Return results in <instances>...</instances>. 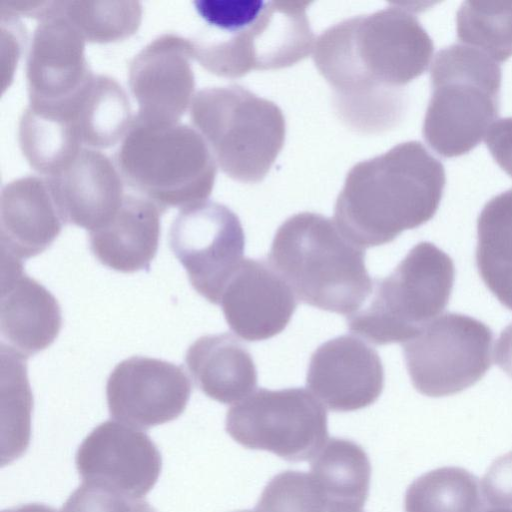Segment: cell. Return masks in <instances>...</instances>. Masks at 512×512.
Here are the masks:
<instances>
[{"mask_svg":"<svg viewBox=\"0 0 512 512\" xmlns=\"http://www.w3.org/2000/svg\"><path fill=\"white\" fill-rule=\"evenodd\" d=\"M433 50L417 17L392 5L326 29L315 40L313 60L333 89L340 118L373 133L399 119L401 88L426 71Z\"/></svg>","mask_w":512,"mask_h":512,"instance_id":"6da1fadb","label":"cell"},{"mask_svg":"<svg viewBox=\"0 0 512 512\" xmlns=\"http://www.w3.org/2000/svg\"><path fill=\"white\" fill-rule=\"evenodd\" d=\"M445 183L443 164L421 142L400 143L351 168L334 221L363 249L390 243L433 218Z\"/></svg>","mask_w":512,"mask_h":512,"instance_id":"7a4b0ae2","label":"cell"},{"mask_svg":"<svg viewBox=\"0 0 512 512\" xmlns=\"http://www.w3.org/2000/svg\"><path fill=\"white\" fill-rule=\"evenodd\" d=\"M307 1L195 0L207 26L193 58L210 73L238 78L289 67L313 52Z\"/></svg>","mask_w":512,"mask_h":512,"instance_id":"3957f363","label":"cell"},{"mask_svg":"<svg viewBox=\"0 0 512 512\" xmlns=\"http://www.w3.org/2000/svg\"><path fill=\"white\" fill-rule=\"evenodd\" d=\"M268 260L297 300L324 311L351 315L373 290L365 250L334 219L318 213L302 212L284 221Z\"/></svg>","mask_w":512,"mask_h":512,"instance_id":"277c9868","label":"cell"},{"mask_svg":"<svg viewBox=\"0 0 512 512\" xmlns=\"http://www.w3.org/2000/svg\"><path fill=\"white\" fill-rule=\"evenodd\" d=\"M431 97L423 137L439 155H464L485 138L499 114L500 65L465 44H452L435 56Z\"/></svg>","mask_w":512,"mask_h":512,"instance_id":"5b68a950","label":"cell"},{"mask_svg":"<svg viewBox=\"0 0 512 512\" xmlns=\"http://www.w3.org/2000/svg\"><path fill=\"white\" fill-rule=\"evenodd\" d=\"M115 164L123 181L162 212L205 201L217 165L196 129L181 123L150 126L134 117Z\"/></svg>","mask_w":512,"mask_h":512,"instance_id":"8992f818","label":"cell"},{"mask_svg":"<svg viewBox=\"0 0 512 512\" xmlns=\"http://www.w3.org/2000/svg\"><path fill=\"white\" fill-rule=\"evenodd\" d=\"M190 118L220 169L242 183L262 181L285 141L281 109L239 85L198 91Z\"/></svg>","mask_w":512,"mask_h":512,"instance_id":"52a82bcc","label":"cell"},{"mask_svg":"<svg viewBox=\"0 0 512 512\" xmlns=\"http://www.w3.org/2000/svg\"><path fill=\"white\" fill-rule=\"evenodd\" d=\"M454 278L451 257L420 242L387 277L374 280L370 303L347 316V327L375 345L404 343L445 309Z\"/></svg>","mask_w":512,"mask_h":512,"instance_id":"ba28073f","label":"cell"},{"mask_svg":"<svg viewBox=\"0 0 512 512\" xmlns=\"http://www.w3.org/2000/svg\"><path fill=\"white\" fill-rule=\"evenodd\" d=\"M327 424L326 409L310 391L259 388L227 411L225 429L245 448L301 462L324 446Z\"/></svg>","mask_w":512,"mask_h":512,"instance_id":"9c48e42d","label":"cell"},{"mask_svg":"<svg viewBox=\"0 0 512 512\" xmlns=\"http://www.w3.org/2000/svg\"><path fill=\"white\" fill-rule=\"evenodd\" d=\"M493 333L483 322L447 312L402 343L414 388L429 397L459 393L491 367Z\"/></svg>","mask_w":512,"mask_h":512,"instance_id":"30bf717a","label":"cell"},{"mask_svg":"<svg viewBox=\"0 0 512 512\" xmlns=\"http://www.w3.org/2000/svg\"><path fill=\"white\" fill-rule=\"evenodd\" d=\"M169 246L193 288L219 304L226 283L244 259L245 234L232 210L205 200L181 208L170 226Z\"/></svg>","mask_w":512,"mask_h":512,"instance_id":"8fae6325","label":"cell"},{"mask_svg":"<svg viewBox=\"0 0 512 512\" xmlns=\"http://www.w3.org/2000/svg\"><path fill=\"white\" fill-rule=\"evenodd\" d=\"M192 385L185 370L156 358L133 356L115 366L106 384L114 419L138 429L170 422L185 410Z\"/></svg>","mask_w":512,"mask_h":512,"instance_id":"7c38bea8","label":"cell"},{"mask_svg":"<svg viewBox=\"0 0 512 512\" xmlns=\"http://www.w3.org/2000/svg\"><path fill=\"white\" fill-rule=\"evenodd\" d=\"M192 40L166 33L142 48L131 60L128 84L138 104L134 120L169 126L179 120L194 97Z\"/></svg>","mask_w":512,"mask_h":512,"instance_id":"4fadbf2b","label":"cell"},{"mask_svg":"<svg viewBox=\"0 0 512 512\" xmlns=\"http://www.w3.org/2000/svg\"><path fill=\"white\" fill-rule=\"evenodd\" d=\"M75 464L84 483L142 497L156 484L162 458L145 432L108 420L82 441Z\"/></svg>","mask_w":512,"mask_h":512,"instance_id":"5bb4252c","label":"cell"},{"mask_svg":"<svg viewBox=\"0 0 512 512\" xmlns=\"http://www.w3.org/2000/svg\"><path fill=\"white\" fill-rule=\"evenodd\" d=\"M86 40L51 1L39 19L28 50L25 78L29 103H62L94 76L85 57Z\"/></svg>","mask_w":512,"mask_h":512,"instance_id":"9a60e30c","label":"cell"},{"mask_svg":"<svg viewBox=\"0 0 512 512\" xmlns=\"http://www.w3.org/2000/svg\"><path fill=\"white\" fill-rule=\"evenodd\" d=\"M306 385L329 410L350 412L373 404L384 388L377 351L352 335L321 344L312 354Z\"/></svg>","mask_w":512,"mask_h":512,"instance_id":"2e32d148","label":"cell"},{"mask_svg":"<svg viewBox=\"0 0 512 512\" xmlns=\"http://www.w3.org/2000/svg\"><path fill=\"white\" fill-rule=\"evenodd\" d=\"M297 304L293 290L269 261L251 258L241 261L219 302L230 329L249 342L281 333Z\"/></svg>","mask_w":512,"mask_h":512,"instance_id":"e0dca14e","label":"cell"},{"mask_svg":"<svg viewBox=\"0 0 512 512\" xmlns=\"http://www.w3.org/2000/svg\"><path fill=\"white\" fill-rule=\"evenodd\" d=\"M45 178L64 223L89 232L110 221L126 195L116 164L91 148L84 147L63 171Z\"/></svg>","mask_w":512,"mask_h":512,"instance_id":"ac0fdd59","label":"cell"},{"mask_svg":"<svg viewBox=\"0 0 512 512\" xmlns=\"http://www.w3.org/2000/svg\"><path fill=\"white\" fill-rule=\"evenodd\" d=\"M1 291V344L25 358L49 347L62 326L57 299L23 272L22 261L4 255Z\"/></svg>","mask_w":512,"mask_h":512,"instance_id":"d6986e66","label":"cell"},{"mask_svg":"<svg viewBox=\"0 0 512 512\" xmlns=\"http://www.w3.org/2000/svg\"><path fill=\"white\" fill-rule=\"evenodd\" d=\"M64 221L45 177L7 183L0 196L1 255L22 261L46 250Z\"/></svg>","mask_w":512,"mask_h":512,"instance_id":"ffe728a7","label":"cell"},{"mask_svg":"<svg viewBox=\"0 0 512 512\" xmlns=\"http://www.w3.org/2000/svg\"><path fill=\"white\" fill-rule=\"evenodd\" d=\"M162 211L140 195H125L105 225L89 232V246L97 260L122 273L149 268L160 238Z\"/></svg>","mask_w":512,"mask_h":512,"instance_id":"44dd1931","label":"cell"},{"mask_svg":"<svg viewBox=\"0 0 512 512\" xmlns=\"http://www.w3.org/2000/svg\"><path fill=\"white\" fill-rule=\"evenodd\" d=\"M185 361L198 388L217 402L238 403L256 389L253 358L246 346L231 334L198 338L188 348Z\"/></svg>","mask_w":512,"mask_h":512,"instance_id":"7402d4cb","label":"cell"},{"mask_svg":"<svg viewBox=\"0 0 512 512\" xmlns=\"http://www.w3.org/2000/svg\"><path fill=\"white\" fill-rule=\"evenodd\" d=\"M18 143L29 165L43 176L63 171L84 148L71 102L29 103L19 120Z\"/></svg>","mask_w":512,"mask_h":512,"instance_id":"603a6c76","label":"cell"},{"mask_svg":"<svg viewBox=\"0 0 512 512\" xmlns=\"http://www.w3.org/2000/svg\"><path fill=\"white\" fill-rule=\"evenodd\" d=\"M310 468L327 512H362L369 495L371 465L359 444L332 437L311 459Z\"/></svg>","mask_w":512,"mask_h":512,"instance_id":"cb8c5ba5","label":"cell"},{"mask_svg":"<svg viewBox=\"0 0 512 512\" xmlns=\"http://www.w3.org/2000/svg\"><path fill=\"white\" fill-rule=\"evenodd\" d=\"M476 265L499 302L512 310V189L490 199L477 220Z\"/></svg>","mask_w":512,"mask_h":512,"instance_id":"d4e9b609","label":"cell"},{"mask_svg":"<svg viewBox=\"0 0 512 512\" xmlns=\"http://www.w3.org/2000/svg\"><path fill=\"white\" fill-rule=\"evenodd\" d=\"M71 104L83 146L91 149L115 145L133 121L127 94L106 75H94Z\"/></svg>","mask_w":512,"mask_h":512,"instance_id":"484cf974","label":"cell"},{"mask_svg":"<svg viewBox=\"0 0 512 512\" xmlns=\"http://www.w3.org/2000/svg\"><path fill=\"white\" fill-rule=\"evenodd\" d=\"M479 479L461 467H441L414 480L404 497L405 512H483Z\"/></svg>","mask_w":512,"mask_h":512,"instance_id":"4316f807","label":"cell"},{"mask_svg":"<svg viewBox=\"0 0 512 512\" xmlns=\"http://www.w3.org/2000/svg\"><path fill=\"white\" fill-rule=\"evenodd\" d=\"M457 37L497 63L512 56V1H465L456 15Z\"/></svg>","mask_w":512,"mask_h":512,"instance_id":"83f0119b","label":"cell"},{"mask_svg":"<svg viewBox=\"0 0 512 512\" xmlns=\"http://www.w3.org/2000/svg\"><path fill=\"white\" fill-rule=\"evenodd\" d=\"M59 10L92 43H111L133 35L142 20L139 1H57Z\"/></svg>","mask_w":512,"mask_h":512,"instance_id":"f1b7e54d","label":"cell"},{"mask_svg":"<svg viewBox=\"0 0 512 512\" xmlns=\"http://www.w3.org/2000/svg\"><path fill=\"white\" fill-rule=\"evenodd\" d=\"M255 512H327L310 473L286 470L264 487Z\"/></svg>","mask_w":512,"mask_h":512,"instance_id":"f546056e","label":"cell"},{"mask_svg":"<svg viewBox=\"0 0 512 512\" xmlns=\"http://www.w3.org/2000/svg\"><path fill=\"white\" fill-rule=\"evenodd\" d=\"M60 512H157L147 501L106 487L84 483Z\"/></svg>","mask_w":512,"mask_h":512,"instance_id":"4dcf8cb0","label":"cell"},{"mask_svg":"<svg viewBox=\"0 0 512 512\" xmlns=\"http://www.w3.org/2000/svg\"><path fill=\"white\" fill-rule=\"evenodd\" d=\"M484 499L490 506L512 508V452L496 459L481 483Z\"/></svg>","mask_w":512,"mask_h":512,"instance_id":"1f68e13d","label":"cell"},{"mask_svg":"<svg viewBox=\"0 0 512 512\" xmlns=\"http://www.w3.org/2000/svg\"><path fill=\"white\" fill-rule=\"evenodd\" d=\"M485 142L496 163L512 178V117L494 122Z\"/></svg>","mask_w":512,"mask_h":512,"instance_id":"d6a6232c","label":"cell"},{"mask_svg":"<svg viewBox=\"0 0 512 512\" xmlns=\"http://www.w3.org/2000/svg\"><path fill=\"white\" fill-rule=\"evenodd\" d=\"M496 364L512 378V323L500 334L495 344Z\"/></svg>","mask_w":512,"mask_h":512,"instance_id":"836d02e7","label":"cell"},{"mask_svg":"<svg viewBox=\"0 0 512 512\" xmlns=\"http://www.w3.org/2000/svg\"><path fill=\"white\" fill-rule=\"evenodd\" d=\"M2 512H57L54 508L39 504V503H30L23 504L20 506H16L7 510H3Z\"/></svg>","mask_w":512,"mask_h":512,"instance_id":"e575fe53","label":"cell"},{"mask_svg":"<svg viewBox=\"0 0 512 512\" xmlns=\"http://www.w3.org/2000/svg\"><path fill=\"white\" fill-rule=\"evenodd\" d=\"M483 512H512V508L501 507V506H491L489 509H486Z\"/></svg>","mask_w":512,"mask_h":512,"instance_id":"d590c367","label":"cell"},{"mask_svg":"<svg viewBox=\"0 0 512 512\" xmlns=\"http://www.w3.org/2000/svg\"><path fill=\"white\" fill-rule=\"evenodd\" d=\"M234 512H255L254 510H239V511H234Z\"/></svg>","mask_w":512,"mask_h":512,"instance_id":"8d00e7d4","label":"cell"}]
</instances>
